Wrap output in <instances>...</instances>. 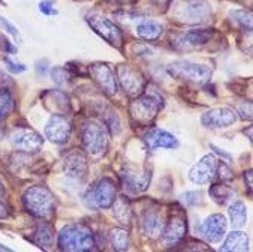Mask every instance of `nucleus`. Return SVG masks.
<instances>
[{
  "label": "nucleus",
  "instance_id": "nucleus-33",
  "mask_svg": "<svg viewBox=\"0 0 253 252\" xmlns=\"http://www.w3.org/2000/svg\"><path fill=\"white\" fill-rule=\"evenodd\" d=\"M39 11L45 15H57V9L54 8L53 0H42L39 3Z\"/></svg>",
  "mask_w": 253,
  "mask_h": 252
},
{
  "label": "nucleus",
  "instance_id": "nucleus-19",
  "mask_svg": "<svg viewBox=\"0 0 253 252\" xmlns=\"http://www.w3.org/2000/svg\"><path fill=\"white\" fill-rule=\"evenodd\" d=\"M123 183L125 188H127L130 192H142L148 188L150 180H151V171L144 170V171H135V170H126L123 174Z\"/></svg>",
  "mask_w": 253,
  "mask_h": 252
},
{
  "label": "nucleus",
  "instance_id": "nucleus-43",
  "mask_svg": "<svg viewBox=\"0 0 253 252\" xmlns=\"http://www.w3.org/2000/svg\"><path fill=\"white\" fill-rule=\"evenodd\" d=\"M2 194H5V186H3V182L0 180V195H2Z\"/></svg>",
  "mask_w": 253,
  "mask_h": 252
},
{
  "label": "nucleus",
  "instance_id": "nucleus-9",
  "mask_svg": "<svg viewBox=\"0 0 253 252\" xmlns=\"http://www.w3.org/2000/svg\"><path fill=\"white\" fill-rule=\"evenodd\" d=\"M88 72L93 77L94 83L102 89L107 95H116L119 90L117 77L114 71L107 63H93L88 66Z\"/></svg>",
  "mask_w": 253,
  "mask_h": 252
},
{
  "label": "nucleus",
  "instance_id": "nucleus-25",
  "mask_svg": "<svg viewBox=\"0 0 253 252\" xmlns=\"http://www.w3.org/2000/svg\"><path fill=\"white\" fill-rule=\"evenodd\" d=\"M113 215L114 218L122 224V225H129L130 218H132V210L129 201L125 197L116 198L113 203Z\"/></svg>",
  "mask_w": 253,
  "mask_h": 252
},
{
  "label": "nucleus",
  "instance_id": "nucleus-23",
  "mask_svg": "<svg viewBox=\"0 0 253 252\" xmlns=\"http://www.w3.org/2000/svg\"><path fill=\"white\" fill-rule=\"evenodd\" d=\"M32 242L46 252L51 251V248L54 246V231L51 225H48L46 222H41L33 233Z\"/></svg>",
  "mask_w": 253,
  "mask_h": 252
},
{
  "label": "nucleus",
  "instance_id": "nucleus-31",
  "mask_svg": "<svg viewBox=\"0 0 253 252\" xmlns=\"http://www.w3.org/2000/svg\"><path fill=\"white\" fill-rule=\"evenodd\" d=\"M181 200L186 203V206H196L202 203V194L199 191H187L181 195Z\"/></svg>",
  "mask_w": 253,
  "mask_h": 252
},
{
  "label": "nucleus",
  "instance_id": "nucleus-24",
  "mask_svg": "<svg viewBox=\"0 0 253 252\" xmlns=\"http://www.w3.org/2000/svg\"><path fill=\"white\" fill-rule=\"evenodd\" d=\"M162 32H164L162 24L155 21V20H142L136 26V35L139 38L145 39V41H156V39H159Z\"/></svg>",
  "mask_w": 253,
  "mask_h": 252
},
{
  "label": "nucleus",
  "instance_id": "nucleus-10",
  "mask_svg": "<svg viewBox=\"0 0 253 252\" xmlns=\"http://www.w3.org/2000/svg\"><path fill=\"white\" fill-rule=\"evenodd\" d=\"M217 165L219 164L214 155H206L192 167L189 177L196 185H206L214 179L217 173Z\"/></svg>",
  "mask_w": 253,
  "mask_h": 252
},
{
  "label": "nucleus",
  "instance_id": "nucleus-11",
  "mask_svg": "<svg viewBox=\"0 0 253 252\" xmlns=\"http://www.w3.org/2000/svg\"><path fill=\"white\" fill-rule=\"evenodd\" d=\"M71 134H72L71 122L62 114L51 116V119L48 120V123L45 126V137L56 144L66 143L71 138Z\"/></svg>",
  "mask_w": 253,
  "mask_h": 252
},
{
  "label": "nucleus",
  "instance_id": "nucleus-12",
  "mask_svg": "<svg viewBox=\"0 0 253 252\" xmlns=\"http://www.w3.org/2000/svg\"><path fill=\"white\" fill-rule=\"evenodd\" d=\"M11 141L17 149L23 150V152H29V153L39 152L43 144V140L39 134H36L32 129H26V128L14 129L11 134Z\"/></svg>",
  "mask_w": 253,
  "mask_h": 252
},
{
  "label": "nucleus",
  "instance_id": "nucleus-3",
  "mask_svg": "<svg viewBox=\"0 0 253 252\" xmlns=\"http://www.w3.org/2000/svg\"><path fill=\"white\" fill-rule=\"evenodd\" d=\"M110 143V134L105 128V125L90 120L84 123L83 126V146L85 149V152L97 156L102 155Z\"/></svg>",
  "mask_w": 253,
  "mask_h": 252
},
{
  "label": "nucleus",
  "instance_id": "nucleus-32",
  "mask_svg": "<svg viewBox=\"0 0 253 252\" xmlns=\"http://www.w3.org/2000/svg\"><path fill=\"white\" fill-rule=\"evenodd\" d=\"M232 17H235V20L243 27H247L249 32L252 30V15L249 12H246V11H235V12H232Z\"/></svg>",
  "mask_w": 253,
  "mask_h": 252
},
{
  "label": "nucleus",
  "instance_id": "nucleus-2",
  "mask_svg": "<svg viewBox=\"0 0 253 252\" xmlns=\"http://www.w3.org/2000/svg\"><path fill=\"white\" fill-rule=\"evenodd\" d=\"M59 248L62 252H91L94 239L84 225H68L59 234Z\"/></svg>",
  "mask_w": 253,
  "mask_h": 252
},
{
  "label": "nucleus",
  "instance_id": "nucleus-37",
  "mask_svg": "<svg viewBox=\"0 0 253 252\" xmlns=\"http://www.w3.org/2000/svg\"><path fill=\"white\" fill-rule=\"evenodd\" d=\"M0 26H2L3 29H6V32L8 33H11V35H14V36H18V30H17V27L14 26V24H11L6 18H3L2 15H0Z\"/></svg>",
  "mask_w": 253,
  "mask_h": 252
},
{
  "label": "nucleus",
  "instance_id": "nucleus-27",
  "mask_svg": "<svg viewBox=\"0 0 253 252\" xmlns=\"http://www.w3.org/2000/svg\"><path fill=\"white\" fill-rule=\"evenodd\" d=\"M229 218H231V225L234 230L243 228L247 221V209L246 204L241 201H235L229 207Z\"/></svg>",
  "mask_w": 253,
  "mask_h": 252
},
{
  "label": "nucleus",
  "instance_id": "nucleus-44",
  "mask_svg": "<svg viewBox=\"0 0 253 252\" xmlns=\"http://www.w3.org/2000/svg\"><path fill=\"white\" fill-rule=\"evenodd\" d=\"M0 138H2V132H0Z\"/></svg>",
  "mask_w": 253,
  "mask_h": 252
},
{
  "label": "nucleus",
  "instance_id": "nucleus-30",
  "mask_svg": "<svg viewBox=\"0 0 253 252\" xmlns=\"http://www.w3.org/2000/svg\"><path fill=\"white\" fill-rule=\"evenodd\" d=\"M51 77H53V81L63 87V86H68L71 81H72V74L66 69V68H62V66H56L51 69Z\"/></svg>",
  "mask_w": 253,
  "mask_h": 252
},
{
  "label": "nucleus",
  "instance_id": "nucleus-15",
  "mask_svg": "<svg viewBox=\"0 0 253 252\" xmlns=\"http://www.w3.org/2000/svg\"><path fill=\"white\" fill-rule=\"evenodd\" d=\"M117 78L120 80L125 92L130 96H138L145 87L144 77L138 71H135L129 66H123V65L119 66L117 68Z\"/></svg>",
  "mask_w": 253,
  "mask_h": 252
},
{
  "label": "nucleus",
  "instance_id": "nucleus-16",
  "mask_svg": "<svg viewBox=\"0 0 253 252\" xmlns=\"http://www.w3.org/2000/svg\"><path fill=\"white\" fill-rule=\"evenodd\" d=\"M145 146L150 149V150H156V149H175L178 146V141L177 138L164 131V129H158V128H151L148 129L144 137H142Z\"/></svg>",
  "mask_w": 253,
  "mask_h": 252
},
{
  "label": "nucleus",
  "instance_id": "nucleus-5",
  "mask_svg": "<svg viewBox=\"0 0 253 252\" xmlns=\"http://www.w3.org/2000/svg\"><path fill=\"white\" fill-rule=\"evenodd\" d=\"M168 74L174 78L202 84V83H207L210 80L211 69L204 66V65L192 63L187 60H177L168 66Z\"/></svg>",
  "mask_w": 253,
  "mask_h": 252
},
{
  "label": "nucleus",
  "instance_id": "nucleus-28",
  "mask_svg": "<svg viewBox=\"0 0 253 252\" xmlns=\"http://www.w3.org/2000/svg\"><path fill=\"white\" fill-rule=\"evenodd\" d=\"M110 240H111V245L116 251L119 252H125L129 249L130 246V237H129V233L125 230V228H113L110 231Z\"/></svg>",
  "mask_w": 253,
  "mask_h": 252
},
{
  "label": "nucleus",
  "instance_id": "nucleus-21",
  "mask_svg": "<svg viewBox=\"0 0 253 252\" xmlns=\"http://www.w3.org/2000/svg\"><path fill=\"white\" fill-rule=\"evenodd\" d=\"M214 35V30H209V29H196V30H190L186 35H183L178 41V45L181 48H196V47H202L211 41Z\"/></svg>",
  "mask_w": 253,
  "mask_h": 252
},
{
  "label": "nucleus",
  "instance_id": "nucleus-39",
  "mask_svg": "<svg viewBox=\"0 0 253 252\" xmlns=\"http://www.w3.org/2000/svg\"><path fill=\"white\" fill-rule=\"evenodd\" d=\"M8 207H6V204H3L2 201H0V219H5L6 216H8Z\"/></svg>",
  "mask_w": 253,
  "mask_h": 252
},
{
  "label": "nucleus",
  "instance_id": "nucleus-40",
  "mask_svg": "<svg viewBox=\"0 0 253 252\" xmlns=\"http://www.w3.org/2000/svg\"><path fill=\"white\" fill-rule=\"evenodd\" d=\"M244 177H247V188L249 191H252V171L249 170L247 173H244Z\"/></svg>",
  "mask_w": 253,
  "mask_h": 252
},
{
  "label": "nucleus",
  "instance_id": "nucleus-8",
  "mask_svg": "<svg viewBox=\"0 0 253 252\" xmlns=\"http://www.w3.org/2000/svg\"><path fill=\"white\" fill-rule=\"evenodd\" d=\"M87 23L90 24V27L100 38H104L108 44H111V45H114L117 48H122V45H123V33L107 17H102V15H88L87 17Z\"/></svg>",
  "mask_w": 253,
  "mask_h": 252
},
{
  "label": "nucleus",
  "instance_id": "nucleus-29",
  "mask_svg": "<svg viewBox=\"0 0 253 252\" xmlns=\"http://www.w3.org/2000/svg\"><path fill=\"white\" fill-rule=\"evenodd\" d=\"M15 107V101L8 90H0V122L6 119Z\"/></svg>",
  "mask_w": 253,
  "mask_h": 252
},
{
  "label": "nucleus",
  "instance_id": "nucleus-38",
  "mask_svg": "<svg viewBox=\"0 0 253 252\" xmlns=\"http://www.w3.org/2000/svg\"><path fill=\"white\" fill-rule=\"evenodd\" d=\"M238 113L241 114V117H243V119L250 120V119H252V104L247 107V110H246V104H244V105H241V108L238 110Z\"/></svg>",
  "mask_w": 253,
  "mask_h": 252
},
{
  "label": "nucleus",
  "instance_id": "nucleus-20",
  "mask_svg": "<svg viewBox=\"0 0 253 252\" xmlns=\"http://www.w3.org/2000/svg\"><path fill=\"white\" fill-rule=\"evenodd\" d=\"M141 230L151 239L159 237L164 231V218L155 210L145 212L141 218Z\"/></svg>",
  "mask_w": 253,
  "mask_h": 252
},
{
  "label": "nucleus",
  "instance_id": "nucleus-7",
  "mask_svg": "<svg viewBox=\"0 0 253 252\" xmlns=\"http://www.w3.org/2000/svg\"><path fill=\"white\" fill-rule=\"evenodd\" d=\"M116 197L117 188L114 180H111L110 177H102L88 191L87 200L90 201V206L94 209H108L113 206Z\"/></svg>",
  "mask_w": 253,
  "mask_h": 252
},
{
  "label": "nucleus",
  "instance_id": "nucleus-35",
  "mask_svg": "<svg viewBox=\"0 0 253 252\" xmlns=\"http://www.w3.org/2000/svg\"><path fill=\"white\" fill-rule=\"evenodd\" d=\"M217 170H219V177L222 179V182H223V180H231V179L234 177L231 168H229L226 164H223V162H222L220 165H217Z\"/></svg>",
  "mask_w": 253,
  "mask_h": 252
},
{
  "label": "nucleus",
  "instance_id": "nucleus-17",
  "mask_svg": "<svg viewBox=\"0 0 253 252\" xmlns=\"http://www.w3.org/2000/svg\"><path fill=\"white\" fill-rule=\"evenodd\" d=\"M186 231H187V222H186V218L180 213L177 215H172L169 218V221L167 222L162 234H164V240L168 246H174L177 243H180L184 236H186Z\"/></svg>",
  "mask_w": 253,
  "mask_h": 252
},
{
  "label": "nucleus",
  "instance_id": "nucleus-18",
  "mask_svg": "<svg viewBox=\"0 0 253 252\" xmlns=\"http://www.w3.org/2000/svg\"><path fill=\"white\" fill-rule=\"evenodd\" d=\"M63 168L66 176L74 179H84L87 174V159L81 152L74 150V152L66 155L63 161Z\"/></svg>",
  "mask_w": 253,
  "mask_h": 252
},
{
  "label": "nucleus",
  "instance_id": "nucleus-14",
  "mask_svg": "<svg viewBox=\"0 0 253 252\" xmlns=\"http://www.w3.org/2000/svg\"><path fill=\"white\" fill-rule=\"evenodd\" d=\"M238 120V116L234 110L228 108V107H217L213 110H209L207 113L202 114L201 122L206 128H228L231 125H234Z\"/></svg>",
  "mask_w": 253,
  "mask_h": 252
},
{
  "label": "nucleus",
  "instance_id": "nucleus-34",
  "mask_svg": "<svg viewBox=\"0 0 253 252\" xmlns=\"http://www.w3.org/2000/svg\"><path fill=\"white\" fill-rule=\"evenodd\" d=\"M3 62H5L6 68H8L11 72H14V74H20V72H24V71H26V66H24V65L15 63V62H14L12 59H9V57H3Z\"/></svg>",
  "mask_w": 253,
  "mask_h": 252
},
{
  "label": "nucleus",
  "instance_id": "nucleus-22",
  "mask_svg": "<svg viewBox=\"0 0 253 252\" xmlns=\"http://www.w3.org/2000/svg\"><path fill=\"white\" fill-rule=\"evenodd\" d=\"M220 252H249V237L240 230L229 233L220 248Z\"/></svg>",
  "mask_w": 253,
  "mask_h": 252
},
{
  "label": "nucleus",
  "instance_id": "nucleus-42",
  "mask_svg": "<svg viewBox=\"0 0 253 252\" xmlns=\"http://www.w3.org/2000/svg\"><path fill=\"white\" fill-rule=\"evenodd\" d=\"M111 2H114V3H129L130 2V0H111Z\"/></svg>",
  "mask_w": 253,
  "mask_h": 252
},
{
  "label": "nucleus",
  "instance_id": "nucleus-41",
  "mask_svg": "<svg viewBox=\"0 0 253 252\" xmlns=\"http://www.w3.org/2000/svg\"><path fill=\"white\" fill-rule=\"evenodd\" d=\"M153 3H156V5H159V6H165V5H168L171 0H151Z\"/></svg>",
  "mask_w": 253,
  "mask_h": 252
},
{
  "label": "nucleus",
  "instance_id": "nucleus-36",
  "mask_svg": "<svg viewBox=\"0 0 253 252\" xmlns=\"http://www.w3.org/2000/svg\"><path fill=\"white\" fill-rule=\"evenodd\" d=\"M184 252H213L209 246L202 245V243H193L184 249Z\"/></svg>",
  "mask_w": 253,
  "mask_h": 252
},
{
  "label": "nucleus",
  "instance_id": "nucleus-13",
  "mask_svg": "<svg viewBox=\"0 0 253 252\" xmlns=\"http://www.w3.org/2000/svg\"><path fill=\"white\" fill-rule=\"evenodd\" d=\"M226 228H228L226 218L220 213H216V215L209 216L201 224L199 231H201L202 237H204L209 243H219L225 237Z\"/></svg>",
  "mask_w": 253,
  "mask_h": 252
},
{
  "label": "nucleus",
  "instance_id": "nucleus-4",
  "mask_svg": "<svg viewBox=\"0 0 253 252\" xmlns=\"http://www.w3.org/2000/svg\"><path fill=\"white\" fill-rule=\"evenodd\" d=\"M174 15L184 24H204L211 17V5L207 0H184L175 8Z\"/></svg>",
  "mask_w": 253,
  "mask_h": 252
},
{
  "label": "nucleus",
  "instance_id": "nucleus-6",
  "mask_svg": "<svg viewBox=\"0 0 253 252\" xmlns=\"http://www.w3.org/2000/svg\"><path fill=\"white\" fill-rule=\"evenodd\" d=\"M162 102L153 95H142L130 104V117L138 125H148L155 120Z\"/></svg>",
  "mask_w": 253,
  "mask_h": 252
},
{
  "label": "nucleus",
  "instance_id": "nucleus-26",
  "mask_svg": "<svg viewBox=\"0 0 253 252\" xmlns=\"http://www.w3.org/2000/svg\"><path fill=\"white\" fill-rule=\"evenodd\" d=\"M209 192L217 204H228L231 200H234V195H235V191L229 185H225V183H217V185L210 186Z\"/></svg>",
  "mask_w": 253,
  "mask_h": 252
},
{
  "label": "nucleus",
  "instance_id": "nucleus-1",
  "mask_svg": "<svg viewBox=\"0 0 253 252\" xmlns=\"http://www.w3.org/2000/svg\"><path fill=\"white\" fill-rule=\"evenodd\" d=\"M23 203L26 210L39 219H49L54 213V195L41 185L32 186L24 192Z\"/></svg>",
  "mask_w": 253,
  "mask_h": 252
}]
</instances>
